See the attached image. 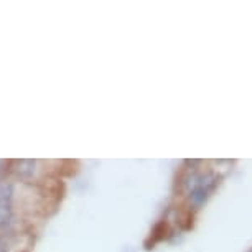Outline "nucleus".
I'll list each match as a JSON object with an SVG mask.
<instances>
[{"label": "nucleus", "instance_id": "7ed1b4c3", "mask_svg": "<svg viewBox=\"0 0 252 252\" xmlns=\"http://www.w3.org/2000/svg\"><path fill=\"white\" fill-rule=\"evenodd\" d=\"M247 252H252V247H251V249H249V251H247Z\"/></svg>", "mask_w": 252, "mask_h": 252}, {"label": "nucleus", "instance_id": "f03ea898", "mask_svg": "<svg viewBox=\"0 0 252 252\" xmlns=\"http://www.w3.org/2000/svg\"><path fill=\"white\" fill-rule=\"evenodd\" d=\"M12 173L18 182L33 185L43 178L45 168L41 161L38 160H13L12 161Z\"/></svg>", "mask_w": 252, "mask_h": 252}, {"label": "nucleus", "instance_id": "f257e3e1", "mask_svg": "<svg viewBox=\"0 0 252 252\" xmlns=\"http://www.w3.org/2000/svg\"><path fill=\"white\" fill-rule=\"evenodd\" d=\"M220 178L213 173L201 175L198 180V183L194 185V188L188 193V208L189 209H199L204 203L208 201V198L211 196V193L215 191Z\"/></svg>", "mask_w": 252, "mask_h": 252}]
</instances>
